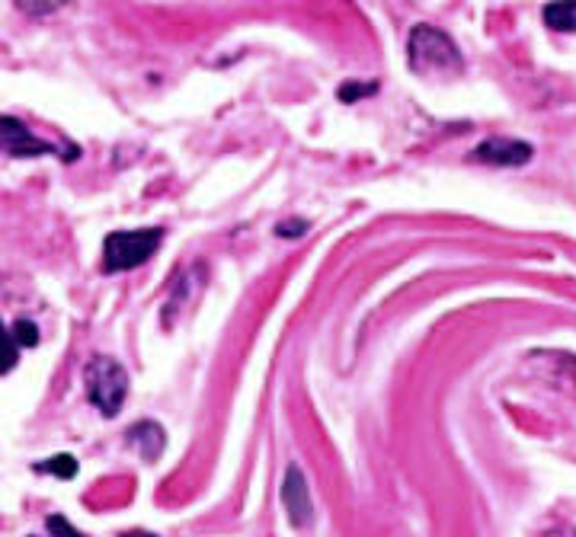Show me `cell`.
Instances as JSON below:
<instances>
[{
	"mask_svg": "<svg viewBox=\"0 0 576 537\" xmlns=\"http://www.w3.org/2000/svg\"><path fill=\"white\" fill-rule=\"evenodd\" d=\"M407 52H410V67L420 74H461L464 67L455 42L432 27H417L410 32Z\"/></svg>",
	"mask_w": 576,
	"mask_h": 537,
	"instance_id": "cell-1",
	"label": "cell"
},
{
	"mask_svg": "<svg viewBox=\"0 0 576 537\" xmlns=\"http://www.w3.org/2000/svg\"><path fill=\"white\" fill-rule=\"evenodd\" d=\"M164 231L145 228V231H116L103 243V272H125V268L142 266L154 256L160 246Z\"/></svg>",
	"mask_w": 576,
	"mask_h": 537,
	"instance_id": "cell-2",
	"label": "cell"
},
{
	"mask_svg": "<svg viewBox=\"0 0 576 537\" xmlns=\"http://www.w3.org/2000/svg\"><path fill=\"white\" fill-rule=\"evenodd\" d=\"M84 381H87V397L100 407L103 417H116L128 393V375L116 358L96 356L91 358L87 371H84Z\"/></svg>",
	"mask_w": 576,
	"mask_h": 537,
	"instance_id": "cell-3",
	"label": "cell"
},
{
	"mask_svg": "<svg viewBox=\"0 0 576 537\" xmlns=\"http://www.w3.org/2000/svg\"><path fill=\"white\" fill-rule=\"evenodd\" d=\"M0 154H10V157H42V154H55V148L49 141H39L20 119L0 116Z\"/></svg>",
	"mask_w": 576,
	"mask_h": 537,
	"instance_id": "cell-4",
	"label": "cell"
},
{
	"mask_svg": "<svg viewBox=\"0 0 576 537\" xmlns=\"http://www.w3.org/2000/svg\"><path fill=\"white\" fill-rule=\"evenodd\" d=\"M471 157L478 164H493V167H522L535 157V148L516 138H486L484 145L474 148Z\"/></svg>",
	"mask_w": 576,
	"mask_h": 537,
	"instance_id": "cell-5",
	"label": "cell"
},
{
	"mask_svg": "<svg viewBox=\"0 0 576 537\" xmlns=\"http://www.w3.org/2000/svg\"><path fill=\"white\" fill-rule=\"evenodd\" d=\"M282 499L289 506V515L295 525H304L311 518V499H307V483H304L299 467H289L285 474V486H282Z\"/></svg>",
	"mask_w": 576,
	"mask_h": 537,
	"instance_id": "cell-6",
	"label": "cell"
},
{
	"mask_svg": "<svg viewBox=\"0 0 576 537\" xmlns=\"http://www.w3.org/2000/svg\"><path fill=\"white\" fill-rule=\"evenodd\" d=\"M542 17L554 32H576V0H551Z\"/></svg>",
	"mask_w": 576,
	"mask_h": 537,
	"instance_id": "cell-7",
	"label": "cell"
},
{
	"mask_svg": "<svg viewBox=\"0 0 576 537\" xmlns=\"http://www.w3.org/2000/svg\"><path fill=\"white\" fill-rule=\"evenodd\" d=\"M128 435H132V445L142 448L145 457H154V454L164 448V429L154 425V422H142V425H135Z\"/></svg>",
	"mask_w": 576,
	"mask_h": 537,
	"instance_id": "cell-8",
	"label": "cell"
},
{
	"mask_svg": "<svg viewBox=\"0 0 576 537\" xmlns=\"http://www.w3.org/2000/svg\"><path fill=\"white\" fill-rule=\"evenodd\" d=\"M39 471H45V474H55L61 480H71L77 474V461L71 457V454H59V457H49V461H42L39 464Z\"/></svg>",
	"mask_w": 576,
	"mask_h": 537,
	"instance_id": "cell-9",
	"label": "cell"
},
{
	"mask_svg": "<svg viewBox=\"0 0 576 537\" xmlns=\"http://www.w3.org/2000/svg\"><path fill=\"white\" fill-rule=\"evenodd\" d=\"M13 365H17V339L0 324V375H7Z\"/></svg>",
	"mask_w": 576,
	"mask_h": 537,
	"instance_id": "cell-10",
	"label": "cell"
},
{
	"mask_svg": "<svg viewBox=\"0 0 576 537\" xmlns=\"http://www.w3.org/2000/svg\"><path fill=\"white\" fill-rule=\"evenodd\" d=\"M67 0H17V7L23 10V13H52V10H59V7H64Z\"/></svg>",
	"mask_w": 576,
	"mask_h": 537,
	"instance_id": "cell-11",
	"label": "cell"
},
{
	"mask_svg": "<svg viewBox=\"0 0 576 537\" xmlns=\"http://www.w3.org/2000/svg\"><path fill=\"white\" fill-rule=\"evenodd\" d=\"M13 339H17V346H35L39 343V329L30 320H17L13 324Z\"/></svg>",
	"mask_w": 576,
	"mask_h": 537,
	"instance_id": "cell-12",
	"label": "cell"
},
{
	"mask_svg": "<svg viewBox=\"0 0 576 537\" xmlns=\"http://www.w3.org/2000/svg\"><path fill=\"white\" fill-rule=\"evenodd\" d=\"M365 93H375V87H343L339 90V99H356V96H365Z\"/></svg>",
	"mask_w": 576,
	"mask_h": 537,
	"instance_id": "cell-13",
	"label": "cell"
},
{
	"mask_svg": "<svg viewBox=\"0 0 576 537\" xmlns=\"http://www.w3.org/2000/svg\"><path fill=\"white\" fill-rule=\"evenodd\" d=\"M49 531H71L74 535V528L64 518H49Z\"/></svg>",
	"mask_w": 576,
	"mask_h": 537,
	"instance_id": "cell-14",
	"label": "cell"
}]
</instances>
